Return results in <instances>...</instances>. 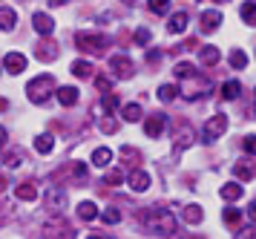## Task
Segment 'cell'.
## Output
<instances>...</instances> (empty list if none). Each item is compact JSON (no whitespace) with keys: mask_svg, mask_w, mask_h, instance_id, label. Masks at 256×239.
<instances>
[{"mask_svg":"<svg viewBox=\"0 0 256 239\" xmlns=\"http://www.w3.org/2000/svg\"><path fill=\"white\" fill-rule=\"evenodd\" d=\"M118 182H121V170H110V173H106L104 184H118Z\"/></svg>","mask_w":256,"mask_h":239,"instance_id":"38","label":"cell"},{"mask_svg":"<svg viewBox=\"0 0 256 239\" xmlns=\"http://www.w3.org/2000/svg\"><path fill=\"white\" fill-rule=\"evenodd\" d=\"M176 78H187V75H196V69H193V64H187V61H182V64H176Z\"/></svg>","mask_w":256,"mask_h":239,"instance_id":"31","label":"cell"},{"mask_svg":"<svg viewBox=\"0 0 256 239\" xmlns=\"http://www.w3.org/2000/svg\"><path fill=\"white\" fill-rule=\"evenodd\" d=\"M236 239H256V225H250V228H242L239 233H236Z\"/></svg>","mask_w":256,"mask_h":239,"instance_id":"36","label":"cell"},{"mask_svg":"<svg viewBox=\"0 0 256 239\" xmlns=\"http://www.w3.org/2000/svg\"><path fill=\"white\" fill-rule=\"evenodd\" d=\"M228 61H230L233 69H244V67H248V55H244L242 49H233L230 55H228Z\"/></svg>","mask_w":256,"mask_h":239,"instance_id":"25","label":"cell"},{"mask_svg":"<svg viewBox=\"0 0 256 239\" xmlns=\"http://www.w3.org/2000/svg\"><path fill=\"white\" fill-rule=\"evenodd\" d=\"M224 130H228V115H224V113H216V115L208 121V124H204V130H202V138H204L208 144H213L216 138L224 136Z\"/></svg>","mask_w":256,"mask_h":239,"instance_id":"4","label":"cell"},{"mask_svg":"<svg viewBox=\"0 0 256 239\" xmlns=\"http://www.w3.org/2000/svg\"><path fill=\"white\" fill-rule=\"evenodd\" d=\"M164 124H167V118L164 115H150L147 121H144V133H147V138H158L162 136Z\"/></svg>","mask_w":256,"mask_h":239,"instance_id":"9","label":"cell"},{"mask_svg":"<svg viewBox=\"0 0 256 239\" xmlns=\"http://www.w3.org/2000/svg\"><path fill=\"white\" fill-rule=\"evenodd\" d=\"M176 92H178V90H176L173 84H162V87H158V101L170 104V101L176 98Z\"/></svg>","mask_w":256,"mask_h":239,"instance_id":"29","label":"cell"},{"mask_svg":"<svg viewBox=\"0 0 256 239\" xmlns=\"http://www.w3.org/2000/svg\"><path fill=\"white\" fill-rule=\"evenodd\" d=\"M239 219H242V213H239L236 207H224V222H228V225H236Z\"/></svg>","mask_w":256,"mask_h":239,"instance_id":"33","label":"cell"},{"mask_svg":"<svg viewBox=\"0 0 256 239\" xmlns=\"http://www.w3.org/2000/svg\"><path fill=\"white\" fill-rule=\"evenodd\" d=\"M110 159H112V150H110V147H98L92 153V164H95V167H106Z\"/></svg>","mask_w":256,"mask_h":239,"instance_id":"22","label":"cell"},{"mask_svg":"<svg viewBox=\"0 0 256 239\" xmlns=\"http://www.w3.org/2000/svg\"><path fill=\"white\" fill-rule=\"evenodd\" d=\"M239 92H242V84H239L236 78H230V81L222 84V98H224V101H236Z\"/></svg>","mask_w":256,"mask_h":239,"instance_id":"14","label":"cell"},{"mask_svg":"<svg viewBox=\"0 0 256 239\" xmlns=\"http://www.w3.org/2000/svg\"><path fill=\"white\" fill-rule=\"evenodd\" d=\"M118 107H121L118 95H112V92H104V98H101V110H104V113H112V110H118Z\"/></svg>","mask_w":256,"mask_h":239,"instance_id":"28","label":"cell"},{"mask_svg":"<svg viewBox=\"0 0 256 239\" xmlns=\"http://www.w3.org/2000/svg\"><path fill=\"white\" fill-rule=\"evenodd\" d=\"M101 219H104L106 225H116V222H121V210L118 207H106L104 213H101Z\"/></svg>","mask_w":256,"mask_h":239,"instance_id":"32","label":"cell"},{"mask_svg":"<svg viewBox=\"0 0 256 239\" xmlns=\"http://www.w3.org/2000/svg\"><path fill=\"white\" fill-rule=\"evenodd\" d=\"M66 190H60V187H55V190H49V196H46V205H49V210H55V213H60L64 207H66Z\"/></svg>","mask_w":256,"mask_h":239,"instance_id":"10","label":"cell"},{"mask_svg":"<svg viewBox=\"0 0 256 239\" xmlns=\"http://www.w3.org/2000/svg\"><path fill=\"white\" fill-rule=\"evenodd\" d=\"M219 193H222V199H228V202H239L242 193H244V187L242 184H236V182H230V184H224Z\"/></svg>","mask_w":256,"mask_h":239,"instance_id":"16","label":"cell"},{"mask_svg":"<svg viewBox=\"0 0 256 239\" xmlns=\"http://www.w3.org/2000/svg\"><path fill=\"white\" fill-rule=\"evenodd\" d=\"M6 138H9V136H6V127H0V147L6 144Z\"/></svg>","mask_w":256,"mask_h":239,"instance_id":"41","label":"cell"},{"mask_svg":"<svg viewBox=\"0 0 256 239\" xmlns=\"http://www.w3.org/2000/svg\"><path fill=\"white\" fill-rule=\"evenodd\" d=\"M248 213H250V219L256 222V202H250V210H248Z\"/></svg>","mask_w":256,"mask_h":239,"instance_id":"42","label":"cell"},{"mask_svg":"<svg viewBox=\"0 0 256 239\" xmlns=\"http://www.w3.org/2000/svg\"><path fill=\"white\" fill-rule=\"evenodd\" d=\"M14 23H18V15H14V9H0V29L3 32H12L14 29Z\"/></svg>","mask_w":256,"mask_h":239,"instance_id":"17","label":"cell"},{"mask_svg":"<svg viewBox=\"0 0 256 239\" xmlns=\"http://www.w3.org/2000/svg\"><path fill=\"white\" fill-rule=\"evenodd\" d=\"M141 222L147 225L150 230L162 233V236H173L176 233V219L167 207H150L147 213H141Z\"/></svg>","mask_w":256,"mask_h":239,"instance_id":"1","label":"cell"},{"mask_svg":"<svg viewBox=\"0 0 256 239\" xmlns=\"http://www.w3.org/2000/svg\"><path fill=\"white\" fill-rule=\"evenodd\" d=\"M242 21L248 23V26H256V3H242Z\"/></svg>","mask_w":256,"mask_h":239,"instance_id":"27","label":"cell"},{"mask_svg":"<svg viewBox=\"0 0 256 239\" xmlns=\"http://www.w3.org/2000/svg\"><path fill=\"white\" fill-rule=\"evenodd\" d=\"M52 147H55V138L46 136V133L35 138V150H38V153H52Z\"/></svg>","mask_w":256,"mask_h":239,"instance_id":"24","label":"cell"},{"mask_svg":"<svg viewBox=\"0 0 256 239\" xmlns=\"http://www.w3.org/2000/svg\"><path fill=\"white\" fill-rule=\"evenodd\" d=\"M49 3H58V6H60V3H66V0H49Z\"/></svg>","mask_w":256,"mask_h":239,"instance_id":"44","label":"cell"},{"mask_svg":"<svg viewBox=\"0 0 256 239\" xmlns=\"http://www.w3.org/2000/svg\"><path fill=\"white\" fill-rule=\"evenodd\" d=\"M233 173H236V179H242V182H250V179H254L256 176V167H254V161H236V164H233Z\"/></svg>","mask_w":256,"mask_h":239,"instance_id":"11","label":"cell"},{"mask_svg":"<svg viewBox=\"0 0 256 239\" xmlns=\"http://www.w3.org/2000/svg\"><path fill=\"white\" fill-rule=\"evenodd\" d=\"M187 29V15L184 12H176L173 18L167 21V32H173V35H182Z\"/></svg>","mask_w":256,"mask_h":239,"instance_id":"15","label":"cell"},{"mask_svg":"<svg viewBox=\"0 0 256 239\" xmlns=\"http://www.w3.org/2000/svg\"><path fill=\"white\" fill-rule=\"evenodd\" d=\"M121 115H124V121L136 124V121L141 118V107L138 104H124V107H121Z\"/></svg>","mask_w":256,"mask_h":239,"instance_id":"23","label":"cell"},{"mask_svg":"<svg viewBox=\"0 0 256 239\" xmlns=\"http://www.w3.org/2000/svg\"><path fill=\"white\" fill-rule=\"evenodd\" d=\"M32 26H35L38 35H52L55 32V21L49 18L46 12H35V15H32Z\"/></svg>","mask_w":256,"mask_h":239,"instance_id":"6","label":"cell"},{"mask_svg":"<svg viewBox=\"0 0 256 239\" xmlns=\"http://www.w3.org/2000/svg\"><path fill=\"white\" fill-rule=\"evenodd\" d=\"M70 72L75 78H90V75H92V64H90V61H72Z\"/></svg>","mask_w":256,"mask_h":239,"instance_id":"19","label":"cell"},{"mask_svg":"<svg viewBox=\"0 0 256 239\" xmlns=\"http://www.w3.org/2000/svg\"><path fill=\"white\" fill-rule=\"evenodd\" d=\"M3 110H9V101H6V98H0V113H3Z\"/></svg>","mask_w":256,"mask_h":239,"instance_id":"43","label":"cell"},{"mask_svg":"<svg viewBox=\"0 0 256 239\" xmlns=\"http://www.w3.org/2000/svg\"><path fill=\"white\" fill-rule=\"evenodd\" d=\"M78 216H81L84 222H92V219L98 216V205H95V202H81V205H78Z\"/></svg>","mask_w":256,"mask_h":239,"instance_id":"21","label":"cell"},{"mask_svg":"<svg viewBox=\"0 0 256 239\" xmlns=\"http://www.w3.org/2000/svg\"><path fill=\"white\" fill-rule=\"evenodd\" d=\"M244 150L250 156H256V136H244Z\"/></svg>","mask_w":256,"mask_h":239,"instance_id":"37","label":"cell"},{"mask_svg":"<svg viewBox=\"0 0 256 239\" xmlns=\"http://www.w3.org/2000/svg\"><path fill=\"white\" fill-rule=\"evenodd\" d=\"M219 23H222V12L219 9H204L202 12V29H204V32L216 29Z\"/></svg>","mask_w":256,"mask_h":239,"instance_id":"13","label":"cell"},{"mask_svg":"<svg viewBox=\"0 0 256 239\" xmlns=\"http://www.w3.org/2000/svg\"><path fill=\"white\" fill-rule=\"evenodd\" d=\"M127 184L136 190V193H144L147 187H150V173H144V170H132L127 176Z\"/></svg>","mask_w":256,"mask_h":239,"instance_id":"8","label":"cell"},{"mask_svg":"<svg viewBox=\"0 0 256 239\" xmlns=\"http://www.w3.org/2000/svg\"><path fill=\"white\" fill-rule=\"evenodd\" d=\"M52 90H55V78L49 72H44V75H38V78H32L26 84V98L32 104H44L52 95Z\"/></svg>","mask_w":256,"mask_h":239,"instance_id":"2","label":"cell"},{"mask_svg":"<svg viewBox=\"0 0 256 239\" xmlns=\"http://www.w3.org/2000/svg\"><path fill=\"white\" fill-rule=\"evenodd\" d=\"M184 219L190 222V225H198V222L204 219V213H202V207L198 205H187L184 207Z\"/></svg>","mask_w":256,"mask_h":239,"instance_id":"26","label":"cell"},{"mask_svg":"<svg viewBox=\"0 0 256 239\" xmlns=\"http://www.w3.org/2000/svg\"><path fill=\"white\" fill-rule=\"evenodd\" d=\"M167 6H170V0H150V9L156 12V15H164Z\"/></svg>","mask_w":256,"mask_h":239,"instance_id":"34","label":"cell"},{"mask_svg":"<svg viewBox=\"0 0 256 239\" xmlns=\"http://www.w3.org/2000/svg\"><path fill=\"white\" fill-rule=\"evenodd\" d=\"M20 164V156H9V167H18Z\"/></svg>","mask_w":256,"mask_h":239,"instance_id":"39","label":"cell"},{"mask_svg":"<svg viewBox=\"0 0 256 239\" xmlns=\"http://www.w3.org/2000/svg\"><path fill=\"white\" fill-rule=\"evenodd\" d=\"M86 239H101V236H86Z\"/></svg>","mask_w":256,"mask_h":239,"instance_id":"45","label":"cell"},{"mask_svg":"<svg viewBox=\"0 0 256 239\" xmlns=\"http://www.w3.org/2000/svg\"><path fill=\"white\" fill-rule=\"evenodd\" d=\"M84 173H86V167H84V164H75V176H81L84 179Z\"/></svg>","mask_w":256,"mask_h":239,"instance_id":"40","label":"cell"},{"mask_svg":"<svg viewBox=\"0 0 256 239\" xmlns=\"http://www.w3.org/2000/svg\"><path fill=\"white\" fill-rule=\"evenodd\" d=\"M202 64H204V67H216V64H219V49H216V46H202Z\"/></svg>","mask_w":256,"mask_h":239,"instance_id":"18","label":"cell"},{"mask_svg":"<svg viewBox=\"0 0 256 239\" xmlns=\"http://www.w3.org/2000/svg\"><path fill=\"white\" fill-rule=\"evenodd\" d=\"M14 196H18L20 202H35L38 199V187L32 182H20L18 187H14Z\"/></svg>","mask_w":256,"mask_h":239,"instance_id":"12","label":"cell"},{"mask_svg":"<svg viewBox=\"0 0 256 239\" xmlns=\"http://www.w3.org/2000/svg\"><path fill=\"white\" fill-rule=\"evenodd\" d=\"M127 3H132V0H127Z\"/></svg>","mask_w":256,"mask_h":239,"instance_id":"47","label":"cell"},{"mask_svg":"<svg viewBox=\"0 0 256 239\" xmlns=\"http://www.w3.org/2000/svg\"><path fill=\"white\" fill-rule=\"evenodd\" d=\"M3 67H6V72H12V75H20L26 69V55H20V52H9V55L3 58Z\"/></svg>","mask_w":256,"mask_h":239,"instance_id":"7","label":"cell"},{"mask_svg":"<svg viewBox=\"0 0 256 239\" xmlns=\"http://www.w3.org/2000/svg\"><path fill=\"white\" fill-rule=\"evenodd\" d=\"M219 3H224V0H219Z\"/></svg>","mask_w":256,"mask_h":239,"instance_id":"46","label":"cell"},{"mask_svg":"<svg viewBox=\"0 0 256 239\" xmlns=\"http://www.w3.org/2000/svg\"><path fill=\"white\" fill-rule=\"evenodd\" d=\"M132 41H136L138 46H147V44L152 41V32H150V29H144V26H141V29H136V32H132Z\"/></svg>","mask_w":256,"mask_h":239,"instance_id":"30","label":"cell"},{"mask_svg":"<svg viewBox=\"0 0 256 239\" xmlns=\"http://www.w3.org/2000/svg\"><path fill=\"white\" fill-rule=\"evenodd\" d=\"M75 46L81 49V52H101L106 46V38L98 32H78L75 35Z\"/></svg>","mask_w":256,"mask_h":239,"instance_id":"3","label":"cell"},{"mask_svg":"<svg viewBox=\"0 0 256 239\" xmlns=\"http://www.w3.org/2000/svg\"><path fill=\"white\" fill-rule=\"evenodd\" d=\"M58 101L64 107H72V104L78 101V90L75 87H58Z\"/></svg>","mask_w":256,"mask_h":239,"instance_id":"20","label":"cell"},{"mask_svg":"<svg viewBox=\"0 0 256 239\" xmlns=\"http://www.w3.org/2000/svg\"><path fill=\"white\" fill-rule=\"evenodd\" d=\"M95 87H98L101 92H110V87H112V81L106 78V75H98V78H95Z\"/></svg>","mask_w":256,"mask_h":239,"instance_id":"35","label":"cell"},{"mask_svg":"<svg viewBox=\"0 0 256 239\" xmlns=\"http://www.w3.org/2000/svg\"><path fill=\"white\" fill-rule=\"evenodd\" d=\"M110 67H112V72H116V78H132V61H130L127 55H112L110 58Z\"/></svg>","mask_w":256,"mask_h":239,"instance_id":"5","label":"cell"}]
</instances>
